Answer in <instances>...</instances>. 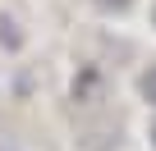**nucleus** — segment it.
Wrapping results in <instances>:
<instances>
[{
  "instance_id": "1",
  "label": "nucleus",
  "mask_w": 156,
  "mask_h": 151,
  "mask_svg": "<svg viewBox=\"0 0 156 151\" xmlns=\"http://www.w3.org/2000/svg\"><path fill=\"white\" fill-rule=\"evenodd\" d=\"M0 46H9V50H19V46H23L19 23H14V19H5V14H0Z\"/></svg>"
},
{
  "instance_id": "2",
  "label": "nucleus",
  "mask_w": 156,
  "mask_h": 151,
  "mask_svg": "<svg viewBox=\"0 0 156 151\" xmlns=\"http://www.w3.org/2000/svg\"><path fill=\"white\" fill-rule=\"evenodd\" d=\"M138 87H142V96L156 105V69H147V73H142V83H138Z\"/></svg>"
},
{
  "instance_id": "3",
  "label": "nucleus",
  "mask_w": 156,
  "mask_h": 151,
  "mask_svg": "<svg viewBox=\"0 0 156 151\" xmlns=\"http://www.w3.org/2000/svg\"><path fill=\"white\" fill-rule=\"evenodd\" d=\"M92 5H97V9H115V14H124L133 0H92Z\"/></svg>"
},
{
  "instance_id": "4",
  "label": "nucleus",
  "mask_w": 156,
  "mask_h": 151,
  "mask_svg": "<svg viewBox=\"0 0 156 151\" xmlns=\"http://www.w3.org/2000/svg\"><path fill=\"white\" fill-rule=\"evenodd\" d=\"M151 142H156V128H151Z\"/></svg>"
},
{
  "instance_id": "5",
  "label": "nucleus",
  "mask_w": 156,
  "mask_h": 151,
  "mask_svg": "<svg viewBox=\"0 0 156 151\" xmlns=\"http://www.w3.org/2000/svg\"><path fill=\"white\" fill-rule=\"evenodd\" d=\"M0 151H9V146H0Z\"/></svg>"
}]
</instances>
